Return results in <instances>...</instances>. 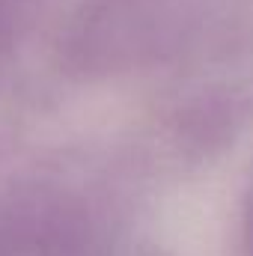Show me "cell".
<instances>
[{
  "label": "cell",
  "instance_id": "obj_1",
  "mask_svg": "<svg viewBox=\"0 0 253 256\" xmlns=\"http://www.w3.org/2000/svg\"><path fill=\"white\" fill-rule=\"evenodd\" d=\"M242 242H244V254L253 256V194L244 202V214H242Z\"/></svg>",
  "mask_w": 253,
  "mask_h": 256
},
{
  "label": "cell",
  "instance_id": "obj_2",
  "mask_svg": "<svg viewBox=\"0 0 253 256\" xmlns=\"http://www.w3.org/2000/svg\"><path fill=\"white\" fill-rule=\"evenodd\" d=\"M6 39H9V27H6V18L0 15V57H3V51H6Z\"/></svg>",
  "mask_w": 253,
  "mask_h": 256
}]
</instances>
